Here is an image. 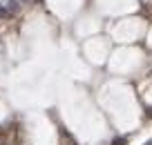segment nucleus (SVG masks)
<instances>
[{"mask_svg":"<svg viewBox=\"0 0 152 145\" xmlns=\"http://www.w3.org/2000/svg\"><path fill=\"white\" fill-rule=\"evenodd\" d=\"M112 145H128V138H116Z\"/></svg>","mask_w":152,"mask_h":145,"instance_id":"nucleus-2","label":"nucleus"},{"mask_svg":"<svg viewBox=\"0 0 152 145\" xmlns=\"http://www.w3.org/2000/svg\"><path fill=\"white\" fill-rule=\"evenodd\" d=\"M5 18H11V14H9V9H7L5 5H0V20H5Z\"/></svg>","mask_w":152,"mask_h":145,"instance_id":"nucleus-1","label":"nucleus"},{"mask_svg":"<svg viewBox=\"0 0 152 145\" xmlns=\"http://www.w3.org/2000/svg\"><path fill=\"white\" fill-rule=\"evenodd\" d=\"M145 116H148V118H152V107H148V109H145Z\"/></svg>","mask_w":152,"mask_h":145,"instance_id":"nucleus-3","label":"nucleus"},{"mask_svg":"<svg viewBox=\"0 0 152 145\" xmlns=\"http://www.w3.org/2000/svg\"><path fill=\"white\" fill-rule=\"evenodd\" d=\"M145 145H152V138H150V141H148V143H145Z\"/></svg>","mask_w":152,"mask_h":145,"instance_id":"nucleus-4","label":"nucleus"}]
</instances>
